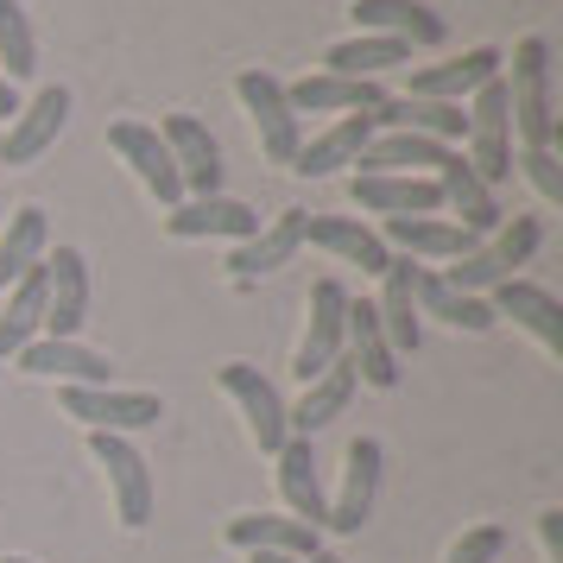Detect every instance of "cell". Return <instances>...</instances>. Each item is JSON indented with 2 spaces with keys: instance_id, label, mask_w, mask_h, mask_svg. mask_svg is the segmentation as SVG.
Masks as SVG:
<instances>
[{
  "instance_id": "obj_1",
  "label": "cell",
  "mask_w": 563,
  "mask_h": 563,
  "mask_svg": "<svg viewBox=\"0 0 563 563\" xmlns=\"http://www.w3.org/2000/svg\"><path fill=\"white\" fill-rule=\"evenodd\" d=\"M507 82V114H512V140L526 146H558V70H551V38H519L512 64H500Z\"/></svg>"
},
{
  "instance_id": "obj_2",
  "label": "cell",
  "mask_w": 563,
  "mask_h": 563,
  "mask_svg": "<svg viewBox=\"0 0 563 563\" xmlns=\"http://www.w3.org/2000/svg\"><path fill=\"white\" fill-rule=\"evenodd\" d=\"M89 456L102 462L108 475V494H114V519L128 532H146L153 526V507H158V487H153V468L140 456L133 437H114V431H89Z\"/></svg>"
},
{
  "instance_id": "obj_3",
  "label": "cell",
  "mask_w": 563,
  "mask_h": 563,
  "mask_svg": "<svg viewBox=\"0 0 563 563\" xmlns=\"http://www.w3.org/2000/svg\"><path fill=\"white\" fill-rule=\"evenodd\" d=\"M234 102L247 108L266 165H285V172H291V158H298V146H305V121H298L291 102H285V82L273 77V70H241V77H234Z\"/></svg>"
},
{
  "instance_id": "obj_4",
  "label": "cell",
  "mask_w": 563,
  "mask_h": 563,
  "mask_svg": "<svg viewBox=\"0 0 563 563\" xmlns=\"http://www.w3.org/2000/svg\"><path fill=\"white\" fill-rule=\"evenodd\" d=\"M462 114H468V172L494 190V184L512 178V114H507V82L487 77L468 102H462Z\"/></svg>"
},
{
  "instance_id": "obj_5",
  "label": "cell",
  "mask_w": 563,
  "mask_h": 563,
  "mask_svg": "<svg viewBox=\"0 0 563 563\" xmlns=\"http://www.w3.org/2000/svg\"><path fill=\"white\" fill-rule=\"evenodd\" d=\"M57 406H64V418H77L89 431H114V437L153 431L165 418L158 393H121V386H57Z\"/></svg>"
},
{
  "instance_id": "obj_6",
  "label": "cell",
  "mask_w": 563,
  "mask_h": 563,
  "mask_svg": "<svg viewBox=\"0 0 563 563\" xmlns=\"http://www.w3.org/2000/svg\"><path fill=\"white\" fill-rule=\"evenodd\" d=\"M342 323H349V285L342 279H317L305 298V335H298V355H291V374L298 380H317L323 367L342 361Z\"/></svg>"
},
{
  "instance_id": "obj_7",
  "label": "cell",
  "mask_w": 563,
  "mask_h": 563,
  "mask_svg": "<svg viewBox=\"0 0 563 563\" xmlns=\"http://www.w3.org/2000/svg\"><path fill=\"white\" fill-rule=\"evenodd\" d=\"M70 128V89L64 82H45L32 102H20V114L0 128V158L7 165H38V158L57 146V133Z\"/></svg>"
},
{
  "instance_id": "obj_8",
  "label": "cell",
  "mask_w": 563,
  "mask_h": 563,
  "mask_svg": "<svg viewBox=\"0 0 563 563\" xmlns=\"http://www.w3.org/2000/svg\"><path fill=\"white\" fill-rule=\"evenodd\" d=\"M222 393H229L234 406H241V418H247V437H254V450L260 456H279V443L291 437V424H285V399H279V386L260 374L254 361H229L222 374Z\"/></svg>"
},
{
  "instance_id": "obj_9",
  "label": "cell",
  "mask_w": 563,
  "mask_h": 563,
  "mask_svg": "<svg viewBox=\"0 0 563 563\" xmlns=\"http://www.w3.org/2000/svg\"><path fill=\"white\" fill-rule=\"evenodd\" d=\"M108 146H114V158H121L133 178H140V190H146L158 209L184 203L178 165H172V153H165L158 128H146V121H108Z\"/></svg>"
},
{
  "instance_id": "obj_10",
  "label": "cell",
  "mask_w": 563,
  "mask_h": 563,
  "mask_svg": "<svg viewBox=\"0 0 563 563\" xmlns=\"http://www.w3.org/2000/svg\"><path fill=\"white\" fill-rule=\"evenodd\" d=\"M158 140H165V153L178 165L184 197H222V146H216V133L197 114H165Z\"/></svg>"
},
{
  "instance_id": "obj_11",
  "label": "cell",
  "mask_w": 563,
  "mask_h": 563,
  "mask_svg": "<svg viewBox=\"0 0 563 563\" xmlns=\"http://www.w3.org/2000/svg\"><path fill=\"white\" fill-rule=\"evenodd\" d=\"M82 323H89V260L82 247H57L45 254V335L77 342Z\"/></svg>"
},
{
  "instance_id": "obj_12",
  "label": "cell",
  "mask_w": 563,
  "mask_h": 563,
  "mask_svg": "<svg viewBox=\"0 0 563 563\" xmlns=\"http://www.w3.org/2000/svg\"><path fill=\"white\" fill-rule=\"evenodd\" d=\"M380 468H386L380 437H355V443H349V462H342V494L330 500L323 532H361V526L374 519V500H380Z\"/></svg>"
},
{
  "instance_id": "obj_13",
  "label": "cell",
  "mask_w": 563,
  "mask_h": 563,
  "mask_svg": "<svg viewBox=\"0 0 563 563\" xmlns=\"http://www.w3.org/2000/svg\"><path fill=\"white\" fill-rule=\"evenodd\" d=\"M342 361L355 367V386H374V393H393L399 386V355L386 342L380 317H374V298H349V323H342Z\"/></svg>"
},
{
  "instance_id": "obj_14",
  "label": "cell",
  "mask_w": 563,
  "mask_h": 563,
  "mask_svg": "<svg viewBox=\"0 0 563 563\" xmlns=\"http://www.w3.org/2000/svg\"><path fill=\"white\" fill-rule=\"evenodd\" d=\"M222 544L247 551V558H260V551H279V558H317V551H323V532L305 526V519H291V512H234L229 526H222Z\"/></svg>"
},
{
  "instance_id": "obj_15",
  "label": "cell",
  "mask_w": 563,
  "mask_h": 563,
  "mask_svg": "<svg viewBox=\"0 0 563 563\" xmlns=\"http://www.w3.org/2000/svg\"><path fill=\"white\" fill-rule=\"evenodd\" d=\"M298 247H305V209H279V216H273V222H266L260 234L234 241V254H229V279H234V285L266 279V273L291 266V260H298Z\"/></svg>"
},
{
  "instance_id": "obj_16",
  "label": "cell",
  "mask_w": 563,
  "mask_h": 563,
  "mask_svg": "<svg viewBox=\"0 0 563 563\" xmlns=\"http://www.w3.org/2000/svg\"><path fill=\"white\" fill-rule=\"evenodd\" d=\"M349 13H355L361 32L399 38V45H411V52H431V45L450 38V20H443L437 7H424V0H355Z\"/></svg>"
},
{
  "instance_id": "obj_17",
  "label": "cell",
  "mask_w": 563,
  "mask_h": 563,
  "mask_svg": "<svg viewBox=\"0 0 563 563\" xmlns=\"http://www.w3.org/2000/svg\"><path fill=\"white\" fill-rule=\"evenodd\" d=\"M487 310H494V323H500V317H512V323H519V330L544 349V355H563V305L544 291V285H532V279L494 285V291H487Z\"/></svg>"
},
{
  "instance_id": "obj_18",
  "label": "cell",
  "mask_w": 563,
  "mask_h": 563,
  "mask_svg": "<svg viewBox=\"0 0 563 563\" xmlns=\"http://www.w3.org/2000/svg\"><path fill=\"white\" fill-rule=\"evenodd\" d=\"M165 234L172 241H209V234L247 241V234H260V216L241 197H184V203L165 209Z\"/></svg>"
},
{
  "instance_id": "obj_19",
  "label": "cell",
  "mask_w": 563,
  "mask_h": 563,
  "mask_svg": "<svg viewBox=\"0 0 563 563\" xmlns=\"http://www.w3.org/2000/svg\"><path fill=\"white\" fill-rule=\"evenodd\" d=\"M273 475H279L285 512L323 532V519H330V494H323V475H317V450H310V437H285L279 456H273Z\"/></svg>"
},
{
  "instance_id": "obj_20",
  "label": "cell",
  "mask_w": 563,
  "mask_h": 563,
  "mask_svg": "<svg viewBox=\"0 0 563 563\" xmlns=\"http://www.w3.org/2000/svg\"><path fill=\"white\" fill-rule=\"evenodd\" d=\"M13 367L32 374V380H57V386H108V380H114L108 355L82 349V342H52V335L26 342V349L13 355Z\"/></svg>"
},
{
  "instance_id": "obj_21",
  "label": "cell",
  "mask_w": 563,
  "mask_h": 563,
  "mask_svg": "<svg viewBox=\"0 0 563 563\" xmlns=\"http://www.w3.org/2000/svg\"><path fill=\"white\" fill-rule=\"evenodd\" d=\"M349 203L361 216H380V222H399V216H443V190L437 178H349Z\"/></svg>"
},
{
  "instance_id": "obj_22",
  "label": "cell",
  "mask_w": 563,
  "mask_h": 563,
  "mask_svg": "<svg viewBox=\"0 0 563 563\" xmlns=\"http://www.w3.org/2000/svg\"><path fill=\"white\" fill-rule=\"evenodd\" d=\"M456 146H443V140H424V133H374L367 146H361V178H437V165H450Z\"/></svg>"
},
{
  "instance_id": "obj_23",
  "label": "cell",
  "mask_w": 563,
  "mask_h": 563,
  "mask_svg": "<svg viewBox=\"0 0 563 563\" xmlns=\"http://www.w3.org/2000/svg\"><path fill=\"white\" fill-rule=\"evenodd\" d=\"M386 254H406V260H462L482 247V234H468L462 222L450 216H399V222H386Z\"/></svg>"
},
{
  "instance_id": "obj_24",
  "label": "cell",
  "mask_w": 563,
  "mask_h": 563,
  "mask_svg": "<svg viewBox=\"0 0 563 563\" xmlns=\"http://www.w3.org/2000/svg\"><path fill=\"white\" fill-rule=\"evenodd\" d=\"M411 279H418V260L393 254L380 273V298H374V317H380L386 342H393V355H418V342H424V317L411 305Z\"/></svg>"
},
{
  "instance_id": "obj_25",
  "label": "cell",
  "mask_w": 563,
  "mask_h": 563,
  "mask_svg": "<svg viewBox=\"0 0 563 563\" xmlns=\"http://www.w3.org/2000/svg\"><path fill=\"white\" fill-rule=\"evenodd\" d=\"M374 133H424V140H443L456 146L468 133V114L456 102H424V96H386L380 108H367Z\"/></svg>"
},
{
  "instance_id": "obj_26",
  "label": "cell",
  "mask_w": 563,
  "mask_h": 563,
  "mask_svg": "<svg viewBox=\"0 0 563 563\" xmlns=\"http://www.w3.org/2000/svg\"><path fill=\"white\" fill-rule=\"evenodd\" d=\"M500 64L507 57L494 52V45H475V52L450 57V64H424V70H411V96H424V102H468L487 77H500Z\"/></svg>"
},
{
  "instance_id": "obj_27",
  "label": "cell",
  "mask_w": 563,
  "mask_h": 563,
  "mask_svg": "<svg viewBox=\"0 0 563 563\" xmlns=\"http://www.w3.org/2000/svg\"><path fill=\"white\" fill-rule=\"evenodd\" d=\"M305 241L323 247V254H335V260H349V266H361V273H374V279H380L386 260H393L380 229H367L361 216H305Z\"/></svg>"
},
{
  "instance_id": "obj_28",
  "label": "cell",
  "mask_w": 563,
  "mask_h": 563,
  "mask_svg": "<svg viewBox=\"0 0 563 563\" xmlns=\"http://www.w3.org/2000/svg\"><path fill=\"white\" fill-rule=\"evenodd\" d=\"M437 190H443L450 222H462L468 234H494V229H500V216H507L500 197L468 172V158H462V153H450V165H437Z\"/></svg>"
},
{
  "instance_id": "obj_29",
  "label": "cell",
  "mask_w": 563,
  "mask_h": 563,
  "mask_svg": "<svg viewBox=\"0 0 563 563\" xmlns=\"http://www.w3.org/2000/svg\"><path fill=\"white\" fill-rule=\"evenodd\" d=\"M45 254H52V216L38 203L13 209L7 229H0V298L26 279L32 266H45Z\"/></svg>"
},
{
  "instance_id": "obj_30",
  "label": "cell",
  "mask_w": 563,
  "mask_h": 563,
  "mask_svg": "<svg viewBox=\"0 0 563 563\" xmlns=\"http://www.w3.org/2000/svg\"><path fill=\"white\" fill-rule=\"evenodd\" d=\"M367 140H374V121H367V114H335L317 140H305V146H298L291 172H298V178H335L342 165H355V158H361V146H367Z\"/></svg>"
},
{
  "instance_id": "obj_31",
  "label": "cell",
  "mask_w": 563,
  "mask_h": 563,
  "mask_svg": "<svg viewBox=\"0 0 563 563\" xmlns=\"http://www.w3.org/2000/svg\"><path fill=\"white\" fill-rule=\"evenodd\" d=\"M285 102L291 114H367V108H380V82H361V77H330V70H317V77H298L285 89Z\"/></svg>"
},
{
  "instance_id": "obj_32",
  "label": "cell",
  "mask_w": 563,
  "mask_h": 563,
  "mask_svg": "<svg viewBox=\"0 0 563 563\" xmlns=\"http://www.w3.org/2000/svg\"><path fill=\"white\" fill-rule=\"evenodd\" d=\"M411 305H418V317H437V323H450V330H468V335L494 330L487 298L456 291V285L443 279V273H431V266H418V279H411Z\"/></svg>"
},
{
  "instance_id": "obj_33",
  "label": "cell",
  "mask_w": 563,
  "mask_h": 563,
  "mask_svg": "<svg viewBox=\"0 0 563 563\" xmlns=\"http://www.w3.org/2000/svg\"><path fill=\"white\" fill-rule=\"evenodd\" d=\"M349 399H355V367L335 361V367H323V374L305 386L298 406H285V424H291V437H317L323 424H335V418L349 411Z\"/></svg>"
},
{
  "instance_id": "obj_34",
  "label": "cell",
  "mask_w": 563,
  "mask_h": 563,
  "mask_svg": "<svg viewBox=\"0 0 563 563\" xmlns=\"http://www.w3.org/2000/svg\"><path fill=\"white\" fill-rule=\"evenodd\" d=\"M399 64H411V45L380 38V32H355V38H342V45L323 52L330 77H361V82H380V70H399Z\"/></svg>"
},
{
  "instance_id": "obj_35",
  "label": "cell",
  "mask_w": 563,
  "mask_h": 563,
  "mask_svg": "<svg viewBox=\"0 0 563 563\" xmlns=\"http://www.w3.org/2000/svg\"><path fill=\"white\" fill-rule=\"evenodd\" d=\"M32 70H38V32L26 20V0H0V77L20 89Z\"/></svg>"
},
{
  "instance_id": "obj_36",
  "label": "cell",
  "mask_w": 563,
  "mask_h": 563,
  "mask_svg": "<svg viewBox=\"0 0 563 563\" xmlns=\"http://www.w3.org/2000/svg\"><path fill=\"white\" fill-rule=\"evenodd\" d=\"M538 241H544L538 216H500V229H494V241H482V254L500 266V279H519V266H532Z\"/></svg>"
},
{
  "instance_id": "obj_37",
  "label": "cell",
  "mask_w": 563,
  "mask_h": 563,
  "mask_svg": "<svg viewBox=\"0 0 563 563\" xmlns=\"http://www.w3.org/2000/svg\"><path fill=\"white\" fill-rule=\"evenodd\" d=\"M512 172H526V184L538 190V203H563V158L558 146H526V153L512 158Z\"/></svg>"
},
{
  "instance_id": "obj_38",
  "label": "cell",
  "mask_w": 563,
  "mask_h": 563,
  "mask_svg": "<svg viewBox=\"0 0 563 563\" xmlns=\"http://www.w3.org/2000/svg\"><path fill=\"white\" fill-rule=\"evenodd\" d=\"M500 551H507V526H468V532L450 544V558L443 563H500Z\"/></svg>"
},
{
  "instance_id": "obj_39",
  "label": "cell",
  "mask_w": 563,
  "mask_h": 563,
  "mask_svg": "<svg viewBox=\"0 0 563 563\" xmlns=\"http://www.w3.org/2000/svg\"><path fill=\"white\" fill-rule=\"evenodd\" d=\"M538 544H544V558L551 563H563V507L538 512Z\"/></svg>"
},
{
  "instance_id": "obj_40",
  "label": "cell",
  "mask_w": 563,
  "mask_h": 563,
  "mask_svg": "<svg viewBox=\"0 0 563 563\" xmlns=\"http://www.w3.org/2000/svg\"><path fill=\"white\" fill-rule=\"evenodd\" d=\"M13 114H20V89L0 77V121H13Z\"/></svg>"
},
{
  "instance_id": "obj_41",
  "label": "cell",
  "mask_w": 563,
  "mask_h": 563,
  "mask_svg": "<svg viewBox=\"0 0 563 563\" xmlns=\"http://www.w3.org/2000/svg\"><path fill=\"white\" fill-rule=\"evenodd\" d=\"M254 563H305V558H279V551H260Z\"/></svg>"
},
{
  "instance_id": "obj_42",
  "label": "cell",
  "mask_w": 563,
  "mask_h": 563,
  "mask_svg": "<svg viewBox=\"0 0 563 563\" xmlns=\"http://www.w3.org/2000/svg\"><path fill=\"white\" fill-rule=\"evenodd\" d=\"M305 563H342V558H335V551H317V558H305Z\"/></svg>"
},
{
  "instance_id": "obj_43",
  "label": "cell",
  "mask_w": 563,
  "mask_h": 563,
  "mask_svg": "<svg viewBox=\"0 0 563 563\" xmlns=\"http://www.w3.org/2000/svg\"><path fill=\"white\" fill-rule=\"evenodd\" d=\"M0 563H38V558H13V551H0Z\"/></svg>"
}]
</instances>
